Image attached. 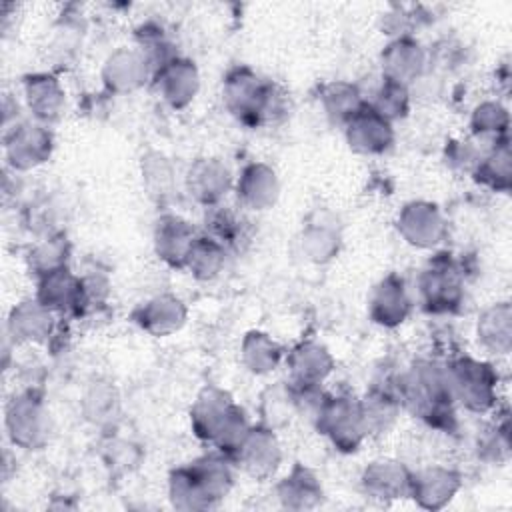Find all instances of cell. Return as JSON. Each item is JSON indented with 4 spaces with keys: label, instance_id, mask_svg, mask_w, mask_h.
I'll use <instances>...</instances> for the list:
<instances>
[{
    "label": "cell",
    "instance_id": "cell-1",
    "mask_svg": "<svg viewBox=\"0 0 512 512\" xmlns=\"http://www.w3.org/2000/svg\"><path fill=\"white\" fill-rule=\"evenodd\" d=\"M226 110L244 126H274L288 118L290 98L272 80L262 78L248 64L232 66L222 78Z\"/></svg>",
    "mask_w": 512,
    "mask_h": 512
},
{
    "label": "cell",
    "instance_id": "cell-2",
    "mask_svg": "<svg viewBox=\"0 0 512 512\" xmlns=\"http://www.w3.org/2000/svg\"><path fill=\"white\" fill-rule=\"evenodd\" d=\"M394 388L402 408L426 426L452 432L456 426V402L450 394L444 364L436 360H416L396 380Z\"/></svg>",
    "mask_w": 512,
    "mask_h": 512
},
{
    "label": "cell",
    "instance_id": "cell-3",
    "mask_svg": "<svg viewBox=\"0 0 512 512\" xmlns=\"http://www.w3.org/2000/svg\"><path fill=\"white\" fill-rule=\"evenodd\" d=\"M444 370L456 406L472 414L498 410L500 374L492 362L470 354H454L444 364Z\"/></svg>",
    "mask_w": 512,
    "mask_h": 512
},
{
    "label": "cell",
    "instance_id": "cell-4",
    "mask_svg": "<svg viewBox=\"0 0 512 512\" xmlns=\"http://www.w3.org/2000/svg\"><path fill=\"white\" fill-rule=\"evenodd\" d=\"M310 422L342 454L358 452L368 440L360 402L348 392H324Z\"/></svg>",
    "mask_w": 512,
    "mask_h": 512
},
{
    "label": "cell",
    "instance_id": "cell-5",
    "mask_svg": "<svg viewBox=\"0 0 512 512\" xmlns=\"http://www.w3.org/2000/svg\"><path fill=\"white\" fill-rule=\"evenodd\" d=\"M4 430L16 448H44L52 436V416L44 396L32 388L12 394L4 406Z\"/></svg>",
    "mask_w": 512,
    "mask_h": 512
},
{
    "label": "cell",
    "instance_id": "cell-6",
    "mask_svg": "<svg viewBox=\"0 0 512 512\" xmlns=\"http://www.w3.org/2000/svg\"><path fill=\"white\" fill-rule=\"evenodd\" d=\"M418 296L422 310L432 316L456 314L466 298L460 264L450 254L432 258L418 276Z\"/></svg>",
    "mask_w": 512,
    "mask_h": 512
},
{
    "label": "cell",
    "instance_id": "cell-7",
    "mask_svg": "<svg viewBox=\"0 0 512 512\" xmlns=\"http://www.w3.org/2000/svg\"><path fill=\"white\" fill-rule=\"evenodd\" d=\"M54 136L40 122H16L4 132V160L14 172H30L50 160Z\"/></svg>",
    "mask_w": 512,
    "mask_h": 512
},
{
    "label": "cell",
    "instance_id": "cell-8",
    "mask_svg": "<svg viewBox=\"0 0 512 512\" xmlns=\"http://www.w3.org/2000/svg\"><path fill=\"white\" fill-rule=\"evenodd\" d=\"M398 236L412 248L432 250L446 238L448 222L442 208L432 200H408L394 220Z\"/></svg>",
    "mask_w": 512,
    "mask_h": 512
},
{
    "label": "cell",
    "instance_id": "cell-9",
    "mask_svg": "<svg viewBox=\"0 0 512 512\" xmlns=\"http://www.w3.org/2000/svg\"><path fill=\"white\" fill-rule=\"evenodd\" d=\"M232 460L238 470L256 482L274 478L284 460L278 432L262 422L252 424Z\"/></svg>",
    "mask_w": 512,
    "mask_h": 512
},
{
    "label": "cell",
    "instance_id": "cell-10",
    "mask_svg": "<svg viewBox=\"0 0 512 512\" xmlns=\"http://www.w3.org/2000/svg\"><path fill=\"white\" fill-rule=\"evenodd\" d=\"M184 188L196 204L212 208L222 204L232 192L234 174L224 160L216 156H198L184 172Z\"/></svg>",
    "mask_w": 512,
    "mask_h": 512
},
{
    "label": "cell",
    "instance_id": "cell-11",
    "mask_svg": "<svg viewBox=\"0 0 512 512\" xmlns=\"http://www.w3.org/2000/svg\"><path fill=\"white\" fill-rule=\"evenodd\" d=\"M150 84L166 106L184 110L200 92V70L194 60L178 54L152 72Z\"/></svg>",
    "mask_w": 512,
    "mask_h": 512
},
{
    "label": "cell",
    "instance_id": "cell-12",
    "mask_svg": "<svg viewBox=\"0 0 512 512\" xmlns=\"http://www.w3.org/2000/svg\"><path fill=\"white\" fill-rule=\"evenodd\" d=\"M464 484L460 470L444 464H428L412 470L408 498L422 510H442L446 508Z\"/></svg>",
    "mask_w": 512,
    "mask_h": 512
},
{
    "label": "cell",
    "instance_id": "cell-13",
    "mask_svg": "<svg viewBox=\"0 0 512 512\" xmlns=\"http://www.w3.org/2000/svg\"><path fill=\"white\" fill-rule=\"evenodd\" d=\"M100 80L110 94H132L152 80V66L136 46H120L104 58Z\"/></svg>",
    "mask_w": 512,
    "mask_h": 512
},
{
    "label": "cell",
    "instance_id": "cell-14",
    "mask_svg": "<svg viewBox=\"0 0 512 512\" xmlns=\"http://www.w3.org/2000/svg\"><path fill=\"white\" fill-rule=\"evenodd\" d=\"M284 366L288 384L294 388H322L336 368L332 352L318 340H302L294 344L286 356Z\"/></svg>",
    "mask_w": 512,
    "mask_h": 512
},
{
    "label": "cell",
    "instance_id": "cell-15",
    "mask_svg": "<svg viewBox=\"0 0 512 512\" xmlns=\"http://www.w3.org/2000/svg\"><path fill=\"white\" fill-rule=\"evenodd\" d=\"M412 308L414 302L408 292L406 280L396 272L382 276L368 296L370 320L386 330L402 326L410 318Z\"/></svg>",
    "mask_w": 512,
    "mask_h": 512
},
{
    "label": "cell",
    "instance_id": "cell-16",
    "mask_svg": "<svg viewBox=\"0 0 512 512\" xmlns=\"http://www.w3.org/2000/svg\"><path fill=\"white\" fill-rule=\"evenodd\" d=\"M412 470L398 458H374L360 472V490L366 498L390 504L408 498Z\"/></svg>",
    "mask_w": 512,
    "mask_h": 512
},
{
    "label": "cell",
    "instance_id": "cell-17",
    "mask_svg": "<svg viewBox=\"0 0 512 512\" xmlns=\"http://www.w3.org/2000/svg\"><path fill=\"white\" fill-rule=\"evenodd\" d=\"M130 320L148 336L166 338L184 328L188 320V306L180 296L160 292L140 302L130 312Z\"/></svg>",
    "mask_w": 512,
    "mask_h": 512
},
{
    "label": "cell",
    "instance_id": "cell-18",
    "mask_svg": "<svg viewBox=\"0 0 512 512\" xmlns=\"http://www.w3.org/2000/svg\"><path fill=\"white\" fill-rule=\"evenodd\" d=\"M342 130L348 148L360 156H380L388 152L396 140L394 124L380 116L368 102Z\"/></svg>",
    "mask_w": 512,
    "mask_h": 512
},
{
    "label": "cell",
    "instance_id": "cell-19",
    "mask_svg": "<svg viewBox=\"0 0 512 512\" xmlns=\"http://www.w3.org/2000/svg\"><path fill=\"white\" fill-rule=\"evenodd\" d=\"M34 296L56 316H74L86 310L84 280L80 274L72 272L70 266L38 276Z\"/></svg>",
    "mask_w": 512,
    "mask_h": 512
},
{
    "label": "cell",
    "instance_id": "cell-20",
    "mask_svg": "<svg viewBox=\"0 0 512 512\" xmlns=\"http://www.w3.org/2000/svg\"><path fill=\"white\" fill-rule=\"evenodd\" d=\"M234 196L242 210L264 212L280 198V178L276 170L260 160L242 166L234 176Z\"/></svg>",
    "mask_w": 512,
    "mask_h": 512
},
{
    "label": "cell",
    "instance_id": "cell-21",
    "mask_svg": "<svg viewBox=\"0 0 512 512\" xmlns=\"http://www.w3.org/2000/svg\"><path fill=\"white\" fill-rule=\"evenodd\" d=\"M22 98L34 122L50 126L66 108V90L52 72H30L22 78Z\"/></svg>",
    "mask_w": 512,
    "mask_h": 512
},
{
    "label": "cell",
    "instance_id": "cell-22",
    "mask_svg": "<svg viewBox=\"0 0 512 512\" xmlns=\"http://www.w3.org/2000/svg\"><path fill=\"white\" fill-rule=\"evenodd\" d=\"M56 332V314L36 296L16 302L6 318V334L14 344H46Z\"/></svg>",
    "mask_w": 512,
    "mask_h": 512
},
{
    "label": "cell",
    "instance_id": "cell-23",
    "mask_svg": "<svg viewBox=\"0 0 512 512\" xmlns=\"http://www.w3.org/2000/svg\"><path fill=\"white\" fill-rule=\"evenodd\" d=\"M198 234L200 232L190 220H186L180 214L166 212L154 224V232H152L154 254L168 268L184 270L186 256Z\"/></svg>",
    "mask_w": 512,
    "mask_h": 512
},
{
    "label": "cell",
    "instance_id": "cell-24",
    "mask_svg": "<svg viewBox=\"0 0 512 512\" xmlns=\"http://www.w3.org/2000/svg\"><path fill=\"white\" fill-rule=\"evenodd\" d=\"M428 52L416 36H396L380 52L382 78L410 86L424 76Z\"/></svg>",
    "mask_w": 512,
    "mask_h": 512
},
{
    "label": "cell",
    "instance_id": "cell-25",
    "mask_svg": "<svg viewBox=\"0 0 512 512\" xmlns=\"http://www.w3.org/2000/svg\"><path fill=\"white\" fill-rule=\"evenodd\" d=\"M298 250L306 262L328 264L342 248V230L326 212H312L298 234Z\"/></svg>",
    "mask_w": 512,
    "mask_h": 512
},
{
    "label": "cell",
    "instance_id": "cell-26",
    "mask_svg": "<svg viewBox=\"0 0 512 512\" xmlns=\"http://www.w3.org/2000/svg\"><path fill=\"white\" fill-rule=\"evenodd\" d=\"M274 496L280 508L302 512L318 508L324 502V486L312 468L296 462L276 482Z\"/></svg>",
    "mask_w": 512,
    "mask_h": 512
},
{
    "label": "cell",
    "instance_id": "cell-27",
    "mask_svg": "<svg viewBox=\"0 0 512 512\" xmlns=\"http://www.w3.org/2000/svg\"><path fill=\"white\" fill-rule=\"evenodd\" d=\"M188 468L192 470L210 508H216L230 494L236 474V464L230 456L212 450L188 462Z\"/></svg>",
    "mask_w": 512,
    "mask_h": 512
},
{
    "label": "cell",
    "instance_id": "cell-28",
    "mask_svg": "<svg viewBox=\"0 0 512 512\" xmlns=\"http://www.w3.org/2000/svg\"><path fill=\"white\" fill-rule=\"evenodd\" d=\"M234 402L236 400L232 398V394L222 386H216V384L202 386L188 412L192 434L200 442L210 444L220 422L224 420V416L228 414Z\"/></svg>",
    "mask_w": 512,
    "mask_h": 512
},
{
    "label": "cell",
    "instance_id": "cell-29",
    "mask_svg": "<svg viewBox=\"0 0 512 512\" xmlns=\"http://www.w3.org/2000/svg\"><path fill=\"white\" fill-rule=\"evenodd\" d=\"M358 402L368 438L388 434L398 422L400 412L404 410L402 400L394 388V382L374 384L362 398H358Z\"/></svg>",
    "mask_w": 512,
    "mask_h": 512
},
{
    "label": "cell",
    "instance_id": "cell-30",
    "mask_svg": "<svg viewBox=\"0 0 512 512\" xmlns=\"http://www.w3.org/2000/svg\"><path fill=\"white\" fill-rule=\"evenodd\" d=\"M478 346L490 356H508L512 350V304L498 300L488 304L476 318Z\"/></svg>",
    "mask_w": 512,
    "mask_h": 512
},
{
    "label": "cell",
    "instance_id": "cell-31",
    "mask_svg": "<svg viewBox=\"0 0 512 512\" xmlns=\"http://www.w3.org/2000/svg\"><path fill=\"white\" fill-rule=\"evenodd\" d=\"M472 178L490 192L508 194L512 188L510 138L496 140L472 164Z\"/></svg>",
    "mask_w": 512,
    "mask_h": 512
},
{
    "label": "cell",
    "instance_id": "cell-32",
    "mask_svg": "<svg viewBox=\"0 0 512 512\" xmlns=\"http://www.w3.org/2000/svg\"><path fill=\"white\" fill-rule=\"evenodd\" d=\"M318 102L332 126L344 128L348 120L368 102L358 84L350 80H330L318 90Z\"/></svg>",
    "mask_w": 512,
    "mask_h": 512
},
{
    "label": "cell",
    "instance_id": "cell-33",
    "mask_svg": "<svg viewBox=\"0 0 512 512\" xmlns=\"http://www.w3.org/2000/svg\"><path fill=\"white\" fill-rule=\"evenodd\" d=\"M286 350L264 330H248L240 342V362L254 376H268L284 364Z\"/></svg>",
    "mask_w": 512,
    "mask_h": 512
},
{
    "label": "cell",
    "instance_id": "cell-34",
    "mask_svg": "<svg viewBox=\"0 0 512 512\" xmlns=\"http://www.w3.org/2000/svg\"><path fill=\"white\" fill-rule=\"evenodd\" d=\"M228 254L230 250L222 242L200 232L186 256L184 270L198 282H212L224 272Z\"/></svg>",
    "mask_w": 512,
    "mask_h": 512
},
{
    "label": "cell",
    "instance_id": "cell-35",
    "mask_svg": "<svg viewBox=\"0 0 512 512\" xmlns=\"http://www.w3.org/2000/svg\"><path fill=\"white\" fill-rule=\"evenodd\" d=\"M248 218L224 202L212 208H206L204 216V234L222 242L228 250H238L242 242L250 238Z\"/></svg>",
    "mask_w": 512,
    "mask_h": 512
},
{
    "label": "cell",
    "instance_id": "cell-36",
    "mask_svg": "<svg viewBox=\"0 0 512 512\" xmlns=\"http://www.w3.org/2000/svg\"><path fill=\"white\" fill-rule=\"evenodd\" d=\"M470 132L478 140H486L488 144L508 138V128H510V112L504 102L498 98H488L478 102L468 120Z\"/></svg>",
    "mask_w": 512,
    "mask_h": 512
},
{
    "label": "cell",
    "instance_id": "cell-37",
    "mask_svg": "<svg viewBox=\"0 0 512 512\" xmlns=\"http://www.w3.org/2000/svg\"><path fill=\"white\" fill-rule=\"evenodd\" d=\"M140 174L142 184L150 198L156 202H164L174 194L176 188V172L168 156L158 150H148L140 158Z\"/></svg>",
    "mask_w": 512,
    "mask_h": 512
},
{
    "label": "cell",
    "instance_id": "cell-38",
    "mask_svg": "<svg viewBox=\"0 0 512 512\" xmlns=\"http://www.w3.org/2000/svg\"><path fill=\"white\" fill-rule=\"evenodd\" d=\"M120 394L112 382L96 380L82 396V414L94 426H108L118 418Z\"/></svg>",
    "mask_w": 512,
    "mask_h": 512
},
{
    "label": "cell",
    "instance_id": "cell-39",
    "mask_svg": "<svg viewBox=\"0 0 512 512\" xmlns=\"http://www.w3.org/2000/svg\"><path fill=\"white\" fill-rule=\"evenodd\" d=\"M166 490H168V500H170L172 508H176V510H182V512L210 510L188 464L170 470Z\"/></svg>",
    "mask_w": 512,
    "mask_h": 512
},
{
    "label": "cell",
    "instance_id": "cell-40",
    "mask_svg": "<svg viewBox=\"0 0 512 512\" xmlns=\"http://www.w3.org/2000/svg\"><path fill=\"white\" fill-rule=\"evenodd\" d=\"M368 104L380 116L390 120L392 124L398 122V120H404L410 114V108H412L410 86L388 80V78H380V84L376 86Z\"/></svg>",
    "mask_w": 512,
    "mask_h": 512
},
{
    "label": "cell",
    "instance_id": "cell-41",
    "mask_svg": "<svg viewBox=\"0 0 512 512\" xmlns=\"http://www.w3.org/2000/svg\"><path fill=\"white\" fill-rule=\"evenodd\" d=\"M28 268L34 278L52 272L56 268L68 266L70 260V242L64 234H50L38 244H34L26 256Z\"/></svg>",
    "mask_w": 512,
    "mask_h": 512
},
{
    "label": "cell",
    "instance_id": "cell-42",
    "mask_svg": "<svg viewBox=\"0 0 512 512\" xmlns=\"http://www.w3.org/2000/svg\"><path fill=\"white\" fill-rule=\"evenodd\" d=\"M296 414L294 392L288 382H276L262 392L260 398V422L278 430L290 422Z\"/></svg>",
    "mask_w": 512,
    "mask_h": 512
},
{
    "label": "cell",
    "instance_id": "cell-43",
    "mask_svg": "<svg viewBox=\"0 0 512 512\" xmlns=\"http://www.w3.org/2000/svg\"><path fill=\"white\" fill-rule=\"evenodd\" d=\"M250 426H252V422H250L246 410L238 402H234L232 408L228 410V414L224 416V420L220 422L210 446L232 458L236 454L238 446L242 444V440L246 438Z\"/></svg>",
    "mask_w": 512,
    "mask_h": 512
}]
</instances>
